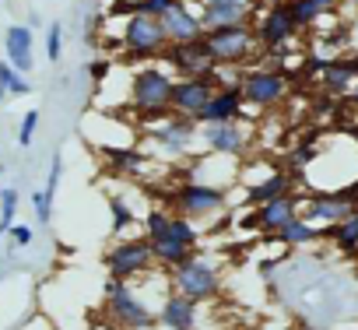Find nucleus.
Listing matches in <instances>:
<instances>
[{"label": "nucleus", "instance_id": "nucleus-31", "mask_svg": "<svg viewBox=\"0 0 358 330\" xmlns=\"http://www.w3.org/2000/svg\"><path fill=\"white\" fill-rule=\"evenodd\" d=\"M172 4H179V0H134V11L148 15V18H162Z\"/></svg>", "mask_w": 358, "mask_h": 330}, {"label": "nucleus", "instance_id": "nucleus-22", "mask_svg": "<svg viewBox=\"0 0 358 330\" xmlns=\"http://www.w3.org/2000/svg\"><path fill=\"white\" fill-rule=\"evenodd\" d=\"M355 81H358V74H355L351 60H327L320 71V85L330 95H348L355 88Z\"/></svg>", "mask_w": 358, "mask_h": 330}, {"label": "nucleus", "instance_id": "nucleus-7", "mask_svg": "<svg viewBox=\"0 0 358 330\" xmlns=\"http://www.w3.org/2000/svg\"><path fill=\"white\" fill-rule=\"evenodd\" d=\"M102 264H106V274L116 281H134V278L155 271V257H151V246L144 236H130V239L113 243L106 250Z\"/></svg>", "mask_w": 358, "mask_h": 330}, {"label": "nucleus", "instance_id": "nucleus-6", "mask_svg": "<svg viewBox=\"0 0 358 330\" xmlns=\"http://www.w3.org/2000/svg\"><path fill=\"white\" fill-rule=\"evenodd\" d=\"M204 46L218 67H243L246 60L257 57V36L253 25H229V29H211L204 32Z\"/></svg>", "mask_w": 358, "mask_h": 330}, {"label": "nucleus", "instance_id": "nucleus-10", "mask_svg": "<svg viewBox=\"0 0 358 330\" xmlns=\"http://www.w3.org/2000/svg\"><path fill=\"white\" fill-rule=\"evenodd\" d=\"M239 92H243L246 106L271 109V106H278L288 95V78L281 71H274V67H253V71L239 74Z\"/></svg>", "mask_w": 358, "mask_h": 330}, {"label": "nucleus", "instance_id": "nucleus-33", "mask_svg": "<svg viewBox=\"0 0 358 330\" xmlns=\"http://www.w3.org/2000/svg\"><path fill=\"white\" fill-rule=\"evenodd\" d=\"M8 239H11V250H29L32 239H36V232H32V225H11Z\"/></svg>", "mask_w": 358, "mask_h": 330}, {"label": "nucleus", "instance_id": "nucleus-25", "mask_svg": "<svg viewBox=\"0 0 358 330\" xmlns=\"http://www.w3.org/2000/svg\"><path fill=\"white\" fill-rule=\"evenodd\" d=\"M337 8V0H288V11H292V18H295V25L299 29H309V25H316L323 15H330Z\"/></svg>", "mask_w": 358, "mask_h": 330}, {"label": "nucleus", "instance_id": "nucleus-9", "mask_svg": "<svg viewBox=\"0 0 358 330\" xmlns=\"http://www.w3.org/2000/svg\"><path fill=\"white\" fill-rule=\"evenodd\" d=\"M218 88H222V67H218L215 74H208V78H176L172 99H169V113L194 120V116L211 102V95H215Z\"/></svg>", "mask_w": 358, "mask_h": 330}, {"label": "nucleus", "instance_id": "nucleus-18", "mask_svg": "<svg viewBox=\"0 0 358 330\" xmlns=\"http://www.w3.org/2000/svg\"><path fill=\"white\" fill-rule=\"evenodd\" d=\"M158 22H162V29H165V39H169V43H194V39H204V25H201L197 11L187 4V0L172 4Z\"/></svg>", "mask_w": 358, "mask_h": 330}, {"label": "nucleus", "instance_id": "nucleus-29", "mask_svg": "<svg viewBox=\"0 0 358 330\" xmlns=\"http://www.w3.org/2000/svg\"><path fill=\"white\" fill-rule=\"evenodd\" d=\"M46 57H50L53 64L64 57V25H60V22L46 25Z\"/></svg>", "mask_w": 358, "mask_h": 330}, {"label": "nucleus", "instance_id": "nucleus-26", "mask_svg": "<svg viewBox=\"0 0 358 330\" xmlns=\"http://www.w3.org/2000/svg\"><path fill=\"white\" fill-rule=\"evenodd\" d=\"M32 92V81L25 74H18L8 60H0V99L4 95H29Z\"/></svg>", "mask_w": 358, "mask_h": 330}, {"label": "nucleus", "instance_id": "nucleus-21", "mask_svg": "<svg viewBox=\"0 0 358 330\" xmlns=\"http://www.w3.org/2000/svg\"><path fill=\"white\" fill-rule=\"evenodd\" d=\"M292 176L285 173V169H274V173H267L264 180H257V183H250L246 187V204L250 208H260V204H267V201H274V197H285V194H292Z\"/></svg>", "mask_w": 358, "mask_h": 330}, {"label": "nucleus", "instance_id": "nucleus-36", "mask_svg": "<svg viewBox=\"0 0 358 330\" xmlns=\"http://www.w3.org/2000/svg\"><path fill=\"white\" fill-rule=\"evenodd\" d=\"M348 95H351V102H358V85H355V88L348 92Z\"/></svg>", "mask_w": 358, "mask_h": 330}, {"label": "nucleus", "instance_id": "nucleus-17", "mask_svg": "<svg viewBox=\"0 0 358 330\" xmlns=\"http://www.w3.org/2000/svg\"><path fill=\"white\" fill-rule=\"evenodd\" d=\"M243 113H246V102H243V92H239V85H222L215 95H211V102L194 116V123L197 127H211V123H232V120H243Z\"/></svg>", "mask_w": 358, "mask_h": 330}, {"label": "nucleus", "instance_id": "nucleus-12", "mask_svg": "<svg viewBox=\"0 0 358 330\" xmlns=\"http://www.w3.org/2000/svg\"><path fill=\"white\" fill-rule=\"evenodd\" d=\"M302 201H306V194H295V190H292V194H285V197H274V201H267V204H260V208L246 211V215H243V229L274 236L281 225H288V222L299 215Z\"/></svg>", "mask_w": 358, "mask_h": 330}, {"label": "nucleus", "instance_id": "nucleus-27", "mask_svg": "<svg viewBox=\"0 0 358 330\" xmlns=\"http://www.w3.org/2000/svg\"><path fill=\"white\" fill-rule=\"evenodd\" d=\"M109 218H113V222H109V225H113V236H123V232L137 222V215L130 211V204H127L120 194H109Z\"/></svg>", "mask_w": 358, "mask_h": 330}, {"label": "nucleus", "instance_id": "nucleus-3", "mask_svg": "<svg viewBox=\"0 0 358 330\" xmlns=\"http://www.w3.org/2000/svg\"><path fill=\"white\" fill-rule=\"evenodd\" d=\"M169 288L179 292V295H187V299L197 302V306H204V302H211V299L222 295V267H218L211 257L194 253V257H187L179 267L169 271Z\"/></svg>", "mask_w": 358, "mask_h": 330}, {"label": "nucleus", "instance_id": "nucleus-23", "mask_svg": "<svg viewBox=\"0 0 358 330\" xmlns=\"http://www.w3.org/2000/svg\"><path fill=\"white\" fill-rule=\"evenodd\" d=\"M278 243H285L288 250H299V246H309V243H316V239H323V229H316V225H309L302 215H295L288 225H281L278 232Z\"/></svg>", "mask_w": 358, "mask_h": 330}, {"label": "nucleus", "instance_id": "nucleus-34", "mask_svg": "<svg viewBox=\"0 0 358 330\" xmlns=\"http://www.w3.org/2000/svg\"><path fill=\"white\" fill-rule=\"evenodd\" d=\"M32 208H36V218H39V222H50V218H53V197H50L46 190L32 194Z\"/></svg>", "mask_w": 358, "mask_h": 330}, {"label": "nucleus", "instance_id": "nucleus-4", "mask_svg": "<svg viewBox=\"0 0 358 330\" xmlns=\"http://www.w3.org/2000/svg\"><path fill=\"white\" fill-rule=\"evenodd\" d=\"M165 204L183 215L190 222H204V218H215L229 208V190L225 187H215V183H197V180H187L179 183L172 194H165Z\"/></svg>", "mask_w": 358, "mask_h": 330}, {"label": "nucleus", "instance_id": "nucleus-8", "mask_svg": "<svg viewBox=\"0 0 358 330\" xmlns=\"http://www.w3.org/2000/svg\"><path fill=\"white\" fill-rule=\"evenodd\" d=\"M120 43H123L127 57H134V60H162V53L169 46L162 22L158 18H148V15H137V11L123 22Z\"/></svg>", "mask_w": 358, "mask_h": 330}, {"label": "nucleus", "instance_id": "nucleus-32", "mask_svg": "<svg viewBox=\"0 0 358 330\" xmlns=\"http://www.w3.org/2000/svg\"><path fill=\"white\" fill-rule=\"evenodd\" d=\"M60 180H64V155L57 151V155H53V162H50V176H46V187H43V190L53 197V201H57V187H60Z\"/></svg>", "mask_w": 358, "mask_h": 330}, {"label": "nucleus", "instance_id": "nucleus-28", "mask_svg": "<svg viewBox=\"0 0 358 330\" xmlns=\"http://www.w3.org/2000/svg\"><path fill=\"white\" fill-rule=\"evenodd\" d=\"M18 215V190H0V236H8Z\"/></svg>", "mask_w": 358, "mask_h": 330}, {"label": "nucleus", "instance_id": "nucleus-35", "mask_svg": "<svg viewBox=\"0 0 358 330\" xmlns=\"http://www.w3.org/2000/svg\"><path fill=\"white\" fill-rule=\"evenodd\" d=\"M109 74H113V60L102 57V60H92V64H88V78H92L95 85H106Z\"/></svg>", "mask_w": 358, "mask_h": 330}, {"label": "nucleus", "instance_id": "nucleus-11", "mask_svg": "<svg viewBox=\"0 0 358 330\" xmlns=\"http://www.w3.org/2000/svg\"><path fill=\"white\" fill-rule=\"evenodd\" d=\"M162 64L176 74V78H208L218 71V64L211 60L204 39H194V43H169L165 53H162Z\"/></svg>", "mask_w": 358, "mask_h": 330}, {"label": "nucleus", "instance_id": "nucleus-16", "mask_svg": "<svg viewBox=\"0 0 358 330\" xmlns=\"http://www.w3.org/2000/svg\"><path fill=\"white\" fill-rule=\"evenodd\" d=\"M155 316H158V327L162 330H197L201 327V306L190 302L187 295L172 292V288L155 306Z\"/></svg>", "mask_w": 358, "mask_h": 330}, {"label": "nucleus", "instance_id": "nucleus-19", "mask_svg": "<svg viewBox=\"0 0 358 330\" xmlns=\"http://www.w3.org/2000/svg\"><path fill=\"white\" fill-rule=\"evenodd\" d=\"M32 46H36V36H32V25H11L4 32V60L18 71V74H32L36 67V57H32Z\"/></svg>", "mask_w": 358, "mask_h": 330}, {"label": "nucleus", "instance_id": "nucleus-24", "mask_svg": "<svg viewBox=\"0 0 358 330\" xmlns=\"http://www.w3.org/2000/svg\"><path fill=\"white\" fill-rule=\"evenodd\" d=\"M323 239H334V246L341 250V253H358V211H351L348 218H341L337 225H330V229H323Z\"/></svg>", "mask_w": 358, "mask_h": 330}, {"label": "nucleus", "instance_id": "nucleus-2", "mask_svg": "<svg viewBox=\"0 0 358 330\" xmlns=\"http://www.w3.org/2000/svg\"><path fill=\"white\" fill-rule=\"evenodd\" d=\"M172 85H176V74L165 64H144V67H137L130 74V95H127V102L141 116V123L169 113Z\"/></svg>", "mask_w": 358, "mask_h": 330}, {"label": "nucleus", "instance_id": "nucleus-1", "mask_svg": "<svg viewBox=\"0 0 358 330\" xmlns=\"http://www.w3.org/2000/svg\"><path fill=\"white\" fill-rule=\"evenodd\" d=\"M102 299H106L102 306H106V316H109L113 327H120V330H155L158 327L151 299L144 292H137L130 281L106 278Z\"/></svg>", "mask_w": 358, "mask_h": 330}, {"label": "nucleus", "instance_id": "nucleus-5", "mask_svg": "<svg viewBox=\"0 0 358 330\" xmlns=\"http://www.w3.org/2000/svg\"><path fill=\"white\" fill-rule=\"evenodd\" d=\"M141 130H144L148 144H151L162 158H183V155H190V148H194V141H197V134H201L194 120L176 116V113L144 120Z\"/></svg>", "mask_w": 358, "mask_h": 330}, {"label": "nucleus", "instance_id": "nucleus-15", "mask_svg": "<svg viewBox=\"0 0 358 330\" xmlns=\"http://www.w3.org/2000/svg\"><path fill=\"white\" fill-rule=\"evenodd\" d=\"M204 141V148L218 158H243L250 151V130L243 127V120H232V123H211V127H201L197 134Z\"/></svg>", "mask_w": 358, "mask_h": 330}, {"label": "nucleus", "instance_id": "nucleus-30", "mask_svg": "<svg viewBox=\"0 0 358 330\" xmlns=\"http://www.w3.org/2000/svg\"><path fill=\"white\" fill-rule=\"evenodd\" d=\"M36 127H39V109H29V113L22 116V123H18V144H22V148H29V144L36 141Z\"/></svg>", "mask_w": 358, "mask_h": 330}, {"label": "nucleus", "instance_id": "nucleus-20", "mask_svg": "<svg viewBox=\"0 0 358 330\" xmlns=\"http://www.w3.org/2000/svg\"><path fill=\"white\" fill-rule=\"evenodd\" d=\"M102 162H109V169L116 176H144L148 165H155L141 148H120V144L102 148Z\"/></svg>", "mask_w": 358, "mask_h": 330}, {"label": "nucleus", "instance_id": "nucleus-38", "mask_svg": "<svg viewBox=\"0 0 358 330\" xmlns=\"http://www.w3.org/2000/svg\"><path fill=\"white\" fill-rule=\"evenodd\" d=\"M299 330H316V327H299Z\"/></svg>", "mask_w": 358, "mask_h": 330}, {"label": "nucleus", "instance_id": "nucleus-14", "mask_svg": "<svg viewBox=\"0 0 358 330\" xmlns=\"http://www.w3.org/2000/svg\"><path fill=\"white\" fill-rule=\"evenodd\" d=\"M257 15V0H201L197 18L204 32L229 29V25H250Z\"/></svg>", "mask_w": 358, "mask_h": 330}, {"label": "nucleus", "instance_id": "nucleus-13", "mask_svg": "<svg viewBox=\"0 0 358 330\" xmlns=\"http://www.w3.org/2000/svg\"><path fill=\"white\" fill-rule=\"evenodd\" d=\"M295 32H299V25H295L288 4H274V8H267V11L257 18V25H253L257 46H264V50H271V53L285 50V46L295 39Z\"/></svg>", "mask_w": 358, "mask_h": 330}, {"label": "nucleus", "instance_id": "nucleus-37", "mask_svg": "<svg viewBox=\"0 0 358 330\" xmlns=\"http://www.w3.org/2000/svg\"><path fill=\"white\" fill-rule=\"evenodd\" d=\"M351 67H355V74H358V57H351Z\"/></svg>", "mask_w": 358, "mask_h": 330}]
</instances>
